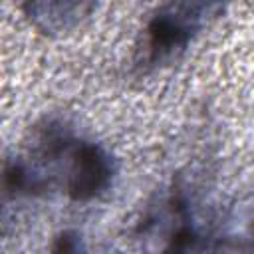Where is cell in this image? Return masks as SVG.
I'll return each instance as SVG.
<instances>
[{
  "label": "cell",
  "instance_id": "2",
  "mask_svg": "<svg viewBox=\"0 0 254 254\" xmlns=\"http://www.w3.org/2000/svg\"><path fill=\"white\" fill-rule=\"evenodd\" d=\"M28 16L44 30H67L91 10L93 0H24Z\"/></svg>",
  "mask_w": 254,
  "mask_h": 254
},
{
  "label": "cell",
  "instance_id": "1",
  "mask_svg": "<svg viewBox=\"0 0 254 254\" xmlns=\"http://www.w3.org/2000/svg\"><path fill=\"white\" fill-rule=\"evenodd\" d=\"M111 181L109 157L91 143H75L71 151V171L67 192L75 200H87L99 194Z\"/></svg>",
  "mask_w": 254,
  "mask_h": 254
},
{
  "label": "cell",
  "instance_id": "3",
  "mask_svg": "<svg viewBox=\"0 0 254 254\" xmlns=\"http://www.w3.org/2000/svg\"><path fill=\"white\" fill-rule=\"evenodd\" d=\"M222 4L224 0H171L169 8L161 12V16L190 38L208 16H216L220 12Z\"/></svg>",
  "mask_w": 254,
  "mask_h": 254
}]
</instances>
